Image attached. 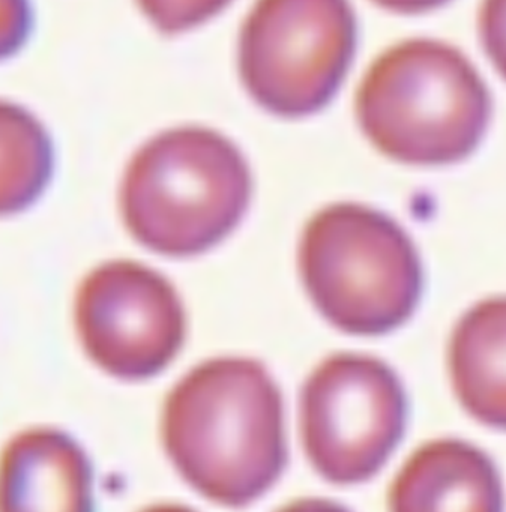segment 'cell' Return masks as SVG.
<instances>
[{
    "mask_svg": "<svg viewBox=\"0 0 506 512\" xmlns=\"http://www.w3.org/2000/svg\"><path fill=\"white\" fill-rule=\"evenodd\" d=\"M355 43L347 0H259L239 43L242 82L275 115H311L334 97Z\"/></svg>",
    "mask_w": 506,
    "mask_h": 512,
    "instance_id": "5",
    "label": "cell"
},
{
    "mask_svg": "<svg viewBox=\"0 0 506 512\" xmlns=\"http://www.w3.org/2000/svg\"><path fill=\"white\" fill-rule=\"evenodd\" d=\"M163 437L194 490L235 508L271 490L287 463L283 400L253 359H212L188 373L167 398Z\"/></svg>",
    "mask_w": 506,
    "mask_h": 512,
    "instance_id": "1",
    "label": "cell"
},
{
    "mask_svg": "<svg viewBox=\"0 0 506 512\" xmlns=\"http://www.w3.org/2000/svg\"><path fill=\"white\" fill-rule=\"evenodd\" d=\"M374 2L397 13L415 14L433 10L448 0H374Z\"/></svg>",
    "mask_w": 506,
    "mask_h": 512,
    "instance_id": "14",
    "label": "cell"
},
{
    "mask_svg": "<svg viewBox=\"0 0 506 512\" xmlns=\"http://www.w3.org/2000/svg\"><path fill=\"white\" fill-rule=\"evenodd\" d=\"M92 476L73 437L52 428L25 431L0 457V511H89Z\"/></svg>",
    "mask_w": 506,
    "mask_h": 512,
    "instance_id": "8",
    "label": "cell"
},
{
    "mask_svg": "<svg viewBox=\"0 0 506 512\" xmlns=\"http://www.w3.org/2000/svg\"><path fill=\"white\" fill-rule=\"evenodd\" d=\"M32 29L29 0H0V61L16 55Z\"/></svg>",
    "mask_w": 506,
    "mask_h": 512,
    "instance_id": "13",
    "label": "cell"
},
{
    "mask_svg": "<svg viewBox=\"0 0 506 512\" xmlns=\"http://www.w3.org/2000/svg\"><path fill=\"white\" fill-rule=\"evenodd\" d=\"M241 152L205 128L154 137L131 160L121 209L131 235L164 256H196L238 227L251 199Z\"/></svg>",
    "mask_w": 506,
    "mask_h": 512,
    "instance_id": "2",
    "label": "cell"
},
{
    "mask_svg": "<svg viewBox=\"0 0 506 512\" xmlns=\"http://www.w3.org/2000/svg\"><path fill=\"white\" fill-rule=\"evenodd\" d=\"M299 265L317 310L349 334L394 331L421 299V259L412 239L367 206L340 203L320 211L305 227Z\"/></svg>",
    "mask_w": 506,
    "mask_h": 512,
    "instance_id": "4",
    "label": "cell"
},
{
    "mask_svg": "<svg viewBox=\"0 0 506 512\" xmlns=\"http://www.w3.org/2000/svg\"><path fill=\"white\" fill-rule=\"evenodd\" d=\"M452 382L464 409L488 427H505V302L469 311L452 337Z\"/></svg>",
    "mask_w": 506,
    "mask_h": 512,
    "instance_id": "10",
    "label": "cell"
},
{
    "mask_svg": "<svg viewBox=\"0 0 506 512\" xmlns=\"http://www.w3.org/2000/svg\"><path fill=\"white\" fill-rule=\"evenodd\" d=\"M406 421L400 379L370 356H331L302 389L305 452L334 484H359L377 475L400 443Z\"/></svg>",
    "mask_w": 506,
    "mask_h": 512,
    "instance_id": "6",
    "label": "cell"
},
{
    "mask_svg": "<svg viewBox=\"0 0 506 512\" xmlns=\"http://www.w3.org/2000/svg\"><path fill=\"white\" fill-rule=\"evenodd\" d=\"M356 113L365 136L383 154L437 166L463 160L478 146L490 97L460 52L413 40L377 59L359 89Z\"/></svg>",
    "mask_w": 506,
    "mask_h": 512,
    "instance_id": "3",
    "label": "cell"
},
{
    "mask_svg": "<svg viewBox=\"0 0 506 512\" xmlns=\"http://www.w3.org/2000/svg\"><path fill=\"white\" fill-rule=\"evenodd\" d=\"M52 140L32 113L0 101V215L37 202L53 173Z\"/></svg>",
    "mask_w": 506,
    "mask_h": 512,
    "instance_id": "11",
    "label": "cell"
},
{
    "mask_svg": "<svg viewBox=\"0 0 506 512\" xmlns=\"http://www.w3.org/2000/svg\"><path fill=\"white\" fill-rule=\"evenodd\" d=\"M76 323L92 361L125 380L163 371L185 338L184 307L172 284L133 262L107 263L85 278Z\"/></svg>",
    "mask_w": 506,
    "mask_h": 512,
    "instance_id": "7",
    "label": "cell"
},
{
    "mask_svg": "<svg viewBox=\"0 0 506 512\" xmlns=\"http://www.w3.org/2000/svg\"><path fill=\"white\" fill-rule=\"evenodd\" d=\"M389 502L397 511H500L502 488L484 452L461 440H437L404 464Z\"/></svg>",
    "mask_w": 506,
    "mask_h": 512,
    "instance_id": "9",
    "label": "cell"
},
{
    "mask_svg": "<svg viewBox=\"0 0 506 512\" xmlns=\"http://www.w3.org/2000/svg\"><path fill=\"white\" fill-rule=\"evenodd\" d=\"M143 13L164 34H179L220 13L230 0H137Z\"/></svg>",
    "mask_w": 506,
    "mask_h": 512,
    "instance_id": "12",
    "label": "cell"
}]
</instances>
